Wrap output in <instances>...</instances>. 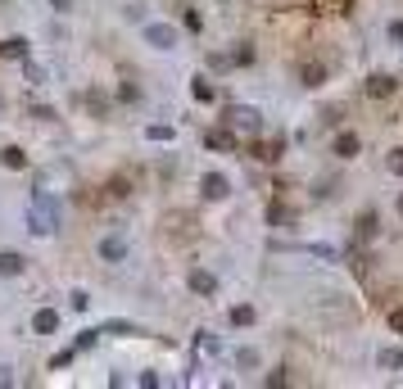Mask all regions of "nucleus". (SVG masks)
<instances>
[{
    "label": "nucleus",
    "instance_id": "obj_13",
    "mask_svg": "<svg viewBox=\"0 0 403 389\" xmlns=\"http://www.w3.org/2000/svg\"><path fill=\"white\" fill-rule=\"evenodd\" d=\"M299 77H304V87H322V82H327V68H322V64H304V73H299Z\"/></svg>",
    "mask_w": 403,
    "mask_h": 389
},
{
    "label": "nucleus",
    "instance_id": "obj_3",
    "mask_svg": "<svg viewBox=\"0 0 403 389\" xmlns=\"http://www.w3.org/2000/svg\"><path fill=\"white\" fill-rule=\"evenodd\" d=\"M222 118L236 122V127H254V131H259V109H250V104H231V109H222Z\"/></svg>",
    "mask_w": 403,
    "mask_h": 389
},
{
    "label": "nucleus",
    "instance_id": "obj_18",
    "mask_svg": "<svg viewBox=\"0 0 403 389\" xmlns=\"http://www.w3.org/2000/svg\"><path fill=\"white\" fill-rule=\"evenodd\" d=\"M381 367H403V348H385V353H381Z\"/></svg>",
    "mask_w": 403,
    "mask_h": 389
},
{
    "label": "nucleus",
    "instance_id": "obj_24",
    "mask_svg": "<svg viewBox=\"0 0 403 389\" xmlns=\"http://www.w3.org/2000/svg\"><path fill=\"white\" fill-rule=\"evenodd\" d=\"M390 41H403V19H394V23H390Z\"/></svg>",
    "mask_w": 403,
    "mask_h": 389
},
{
    "label": "nucleus",
    "instance_id": "obj_9",
    "mask_svg": "<svg viewBox=\"0 0 403 389\" xmlns=\"http://www.w3.org/2000/svg\"><path fill=\"white\" fill-rule=\"evenodd\" d=\"M358 150H362V141L353 136V131H340V136H336V154H340V159H353Z\"/></svg>",
    "mask_w": 403,
    "mask_h": 389
},
{
    "label": "nucleus",
    "instance_id": "obj_17",
    "mask_svg": "<svg viewBox=\"0 0 403 389\" xmlns=\"http://www.w3.org/2000/svg\"><path fill=\"white\" fill-rule=\"evenodd\" d=\"M358 236H376V213H362L358 217Z\"/></svg>",
    "mask_w": 403,
    "mask_h": 389
},
{
    "label": "nucleus",
    "instance_id": "obj_12",
    "mask_svg": "<svg viewBox=\"0 0 403 389\" xmlns=\"http://www.w3.org/2000/svg\"><path fill=\"white\" fill-rule=\"evenodd\" d=\"M390 91H394V77H385V73L367 77V96H376V100H381V96H390Z\"/></svg>",
    "mask_w": 403,
    "mask_h": 389
},
{
    "label": "nucleus",
    "instance_id": "obj_2",
    "mask_svg": "<svg viewBox=\"0 0 403 389\" xmlns=\"http://www.w3.org/2000/svg\"><path fill=\"white\" fill-rule=\"evenodd\" d=\"M145 41H150L154 50H173L177 45V27L173 23H150V27H145Z\"/></svg>",
    "mask_w": 403,
    "mask_h": 389
},
{
    "label": "nucleus",
    "instance_id": "obj_19",
    "mask_svg": "<svg viewBox=\"0 0 403 389\" xmlns=\"http://www.w3.org/2000/svg\"><path fill=\"white\" fill-rule=\"evenodd\" d=\"M100 340V331H82V335H77V344H73V353H82V348H91Z\"/></svg>",
    "mask_w": 403,
    "mask_h": 389
},
{
    "label": "nucleus",
    "instance_id": "obj_27",
    "mask_svg": "<svg viewBox=\"0 0 403 389\" xmlns=\"http://www.w3.org/2000/svg\"><path fill=\"white\" fill-rule=\"evenodd\" d=\"M390 322H394V331H403V313H394V317H390Z\"/></svg>",
    "mask_w": 403,
    "mask_h": 389
},
{
    "label": "nucleus",
    "instance_id": "obj_15",
    "mask_svg": "<svg viewBox=\"0 0 403 389\" xmlns=\"http://www.w3.org/2000/svg\"><path fill=\"white\" fill-rule=\"evenodd\" d=\"M231 326H254V308L250 303H236V308H231Z\"/></svg>",
    "mask_w": 403,
    "mask_h": 389
},
{
    "label": "nucleus",
    "instance_id": "obj_10",
    "mask_svg": "<svg viewBox=\"0 0 403 389\" xmlns=\"http://www.w3.org/2000/svg\"><path fill=\"white\" fill-rule=\"evenodd\" d=\"M190 290L195 294H218V276H208V271H190Z\"/></svg>",
    "mask_w": 403,
    "mask_h": 389
},
{
    "label": "nucleus",
    "instance_id": "obj_16",
    "mask_svg": "<svg viewBox=\"0 0 403 389\" xmlns=\"http://www.w3.org/2000/svg\"><path fill=\"white\" fill-rule=\"evenodd\" d=\"M268 222H272V227H285V222H290V213H285L281 204H272V208H268Z\"/></svg>",
    "mask_w": 403,
    "mask_h": 389
},
{
    "label": "nucleus",
    "instance_id": "obj_25",
    "mask_svg": "<svg viewBox=\"0 0 403 389\" xmlns=\"http://www.w3.org/2000/svg\"><path fill=\"white\" fill-rule=\"evenodd\" d=\"M50 5H55L59 14H68V10H73V0H50Z\"/></svg>",
    "mask_w": 403,
    "mask_h": 389
},
{
    "label": "nucleus",
    "instance_id": "obj_22",
    "mask_svg": "<svg viewBox=\"0 0 403 389\" xmlns=\"http://www.w3.org/2000/svg\"><path fill=\"white\" fill-rule=\"evenodd\" d=\"M150 141H173V127H164V122H159V127H150Z\"/></svg>",
    "mask_w": 403,
    "mask_h": 389
},
{
    "label": "nucleus",
    "instance_id": "obj_26",
    "mask_svg": "<svg viewBox=\"0 0 403 389\" xmlns=\"http://www.w3.org/2000/svg\"><path fill=\"white\" fill-rule=\"evenodd\" d=\"M0 385H14V371L10 367H0Z\"/></svg>",
    "mask_w": 403,
    "mask_h": 389
},
{
    "label": "nucleus",
    "instance_id": "obj_5",
    "mask_svg": "<svg viewBox=\"0 0 403 389\" xmlns=\"http://www.w3.org/2000/svg\"><path fill=\"white\" fill-rule=\"evenodd\" d=\"M227 194H231V181L222 173H208L204 177V199H227Z\"/></svg>",
    "mask_w": 403,
    "mask_h": 389
},
{
    "label": "nucleus",
    "instance_id": "obj_1",
    "mask_svg": "<svg viewBox=\"0 0 403 389\" xmlns=\"http://www.w3.org/2000/svg\"><path fill=\"white\" fill-rule=\"evenodd\" d=\"M28 231L32 236H55L59 231V204L50 194H36V204L28 208Z\"/></svg>",
    "mask_w": 403,
    "mask_h": 389
},
{
    "label": "nucleus",
    "instance_id": "obj_7",
    "mask_svg": "<svg viewBox=\"0 0 403 389\" xmlns=\"http://www.w3.org/2000/svg\"><path fill=\"white\" fill-rule=\"evenodd\" d=\"M0 59H28V36H5L0 41Z\"/></svg>",
    "mask_w": 403,
    "mask_h": 389
},
{
    "label": "nucleus",
    "instance_id": "obj_6",
    "mask_svg": "<svg viewBox=\"0 0 403 389\" xmlns=\"http://www.w3.org/2000/svg\"><path fill=\"white\" fill-rule=\"evenodd\" d=\"M32 331H36V335H55V331H59V313H55V308H41V313L32 317Z\"/></svg>",
    "mask_w": 403,
    "mask_h": 389
},
{
    "label": "nucleus",
    "instance_id": "obj_20",
    "mask_svg": "<svg viewBox=\"0 0 403 389\" xmlns=\"http://www.w3.org/2000/svg\"><path fill=\"white\" fill-rule=\"evenodd\" d=\"M385 168H390V173H394V177H403V150H394V154H390V159H385Z\"/></svg>",
    "mask_w": 403,
    "mask_h": 389
},
{
    "label": "nucleus",
    "instance_id": "obj_14",
    "mask_svg": "<svg viewBox=\"0 0 403 389\" xmlns=\"http://www.w3.org/2000/svg\"><path fill=\"white\" fill-rule=\"evenodd\" d=\"M208 145H213V150H236V136H231L227 127H222V131H208Z\"/></svg>",
    "mask_w": 403,
    "mask_h": 389
},
{
    "label": "nucleus",
    "instance_id": "obj_4",
    "mask_svg": "<svg viewBox=\"0 0 403 389\" xmlns=\"http://www.w3.org/2000/svg\"><path fill=\"white\" fill-rule=\"evenodd\" d=\"M100 258H105V263H122V258H127V240H122V236H105V240H100Z\"/></svg>",
    "mask_w": 403,
    "mask_h": 389
},
{
    "label": "nucleus",
    "instance_id": "obj_23",
    "mask_svg": "<svg viewBox=\"0 0 403 389\" xmlns=\"http://www.w3.org/2000/svg\"><path fill=\"white\" fill-rule=\"evenodd\" d=\"M68 303H73L77 313H82V308H87V303H91V299H87V290H73V294H68Z\"/></svg>",
    "mask_w": 403,
    "mask_h": 389
},
{
    "label": "nucleus",
    "instance_id": "obj_11",
    "mask_svg": "<svg viewBox=\"0 0 403 389\" xmlns=\"http://www.w3.org/2000/svg\"><path fill=\"white\" fill-rule=\"evenodd\" d=\"M0 163H5V168H14V173H19V168H28V154H23L19 145H5V150H0Z\"/></svg>",
    "mask_w": 403,
    "mask_h": 389
},
{
    "label": "nucleus",
    "instance_id": "obj_8",
    "mask_svg": "<svg viewBox=\"0 0 403 389\" xmlns=\"http://www.w3.org/2000/svg\"><path fill=\"white\" fill-rule=\"evenodd\" d=\"M23 267H28V258H23V254H14V249H5V254H0V276H19Z\"/></svg>",
    "mask_w": 403,
    "mask_h": 389
},
{
    "label": "nucleus",
    "instance_id": "obj_28",
    "mask_svg": "<svg viewBox=\"0 0 403 389\" xmlns=\"http://www.w3.org/2000/svg\"><path fill=\"white\" fill-rule=\"evenodd\" d=\"M399 217H403V194H399Z\"/></svg>",
    "mask_w": 403,
    "mask_h": 389
},
{
    "label": "nucleus",
    "instance_id": "obj_21",
    "mask_svg": "<svg viewBox=\"0 0 403 389\" xmlns=\"http://www.w3.org/2000/svg\"><path fill=\"white\" fill-rule=\"evenodd\" d=\"M236 362H240V367H259V353H254V348H240Z\"/></svg>",
    "mask_w": 403,
    "mask_h": 389
}]
</instances>
